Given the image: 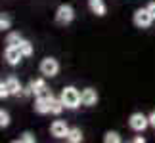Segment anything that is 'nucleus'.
<instances>
[{
  "label": "nucleus",
  "instance_id": "a211bd4d",
  "mask_svg": "<svg viewBox=\"0 0 155 143\" xmlns=\"http://www.w3.org/2000/svg\"><path fill=\"white\" fill-rule=\"evenodd\" d=\"M104 141H105V143H121L123 139H121V135H119L117 132H105Z\"/></svg>",
  "mask_w": 155,
  "mask_h": 143
},
{
  "label": "nucleus",
  "instance_id": "7ed1b4c3",
  "mask_svg": "<svg viewBox=\"0 0 155 143\" xmlns=\"http://www.w3.org/2000/svg\"><path fill=\"white\" fill-rule=\"evenodd\" d=\"M54 17H56V23H58V25H69V23L75 19L73 6H71V4H59Z\"/></svg>",
  "mask_w": 155,
  "mask_h": 143
},
{
  "label": "nucleus",
  "instance_id": "6ab92c4d",
  "mask_svg": "<svg viewBox=\"0 0 155 143\" xmlns=\"http://www.w3.org/2000/svg\"><path fill=\"white\" fill-rule=\"evenodd\" d=\"M10 122H12L10 113H8V111H4V109H0V128H8V126H10Z\"/></svg>",
  "mask_w": 155,
  "mask_h": 143
},
{
  "label": "nucleus",
  "instance_id": "412c9836",
  "mask_svg": "<svg viewBox=\"0 0 155 143\" xmlns=\"http://www.w3.org/2000/svg\"><path fill=\"white\" fill-rule=\"evenodd\" d=\"M8 95H12V94L8 90V86H6V82H0V99H6Z\"/></svg>",
  "mask_w": 155,
  "mask_h": 143
},
{
  "label": "nucleus",
  "instance_id": "6e6552de",
  "mask_svg": "<svg viewBox=\"0 0 155 143\" xmlns=\"http://www.w3.org/2000/svg\"><path fill=\"white\" fill-rule=\"evenodd\" d=\"M98 99H100V95L94 88H84V90L81 92V101H82L84 107H94L98 103Z\"/></svg>",
  "mask_w": 155,
  "mask_h": 143
},
{
  "label": "nucleus",
  "instance_id": "f03ea898",
  "mask_svg": "<svg viewBox=\"0 0 155 143\" xmlns=\"http://www.w3.org/2000/svg\"><path fill=\"white\" fill-rule=\"evenodd\" d=\"M38 69L44 78H52V76H58V73H59V61L56 57H44L40 61Z\"/></svg>",
  "mask_w": 155,
  "mask_h": 143
},
{
  "label": "nucleus",
  "instance_id": "b1692460",
  "mask_svg": "<svg viewBox=\"0 0 155 143\" xmlns=\"http://www.w3.org/2000/svg\"><path fill=\"white\" fill-rule=\"evenodd\" d=\"M132 141H134V143H144L146 139H144V138H142V135H136V138H134Z\"/></svg>",
  "mask_w": 155,
  "mask_h": 143
},
{
  "label": "nucleus",
  "instance_id": "0eeeda50",
  "mask_svg": "<svg viewBox=\"0 0 155 143\" xmlns=\"http://www.w3.org/2000/svg\"><path fill=\"white\" fill-rule=\"evenodd\" d=\"M69 126H67V122L65 120H54L50 124V134L54 135V138H58V139H63V138H67V134H69Z\"/></svg>",
  "mask_w": 155,
  "mask_h": 143
},
{
  "label": "nucleus",
  "instance_id": "dca6fc26",
  "mask_svg": "<svg viewBox=\"0 0 155 143\" xmlns=\"http://www.w3.org/2000/svg\"><path fill=\"white\" fill-rule=\"evenodd\" d=\"M17 46H19V50H21V53H23V57H31V56H33V44L29 42V40L21 38V42L17 44Z\"/></svg>",
  "mask_w": 155,
  "mask_h": 143
},
{
  "label": "nucleus",
  "instance_id": "4468645a",
  "mask_svg": "<svg viewBox=\"0 0 155 143\" xmlns=\"http://www.w3.org/2000/svg\"><path fill=\"white\" fill-rule=\"evenodd\" d=\"M63 109H65L63 101L59 99V97H54V99H52V103H50V113L58 116V115H61V113H63Z\"/></svg>",
  "mask_w": 155,
  "mask_h": 143
},
{
  "label": "nucleus",
  "instance_id": "423d86ee",
  "mask_svg": "<svg viewBox=\"0 0 155 143\" xmlns=\"http://www.w3.org/2000/svg\"><path fill=\"white\" fill-rule=\"evenodd\" d=\"M4 59H6V63H8V65H12V67L19 65L21 59H23V53H21V50H19V46H6V50H4Z\"/></svg>",
  "mask_w": 155,
  "mask_h": 143
},
{
  "label": "nucleus",
  "instance_id": "9d476101",
  "mask_svg": "<svg viewBox=\"0 0 155 143\" xmlns=\"http://www.w3.org/2000/svg\"><path fill=\"white\" fill-rule=\"evenodd\" d=\"M4 82H6V86H8V90H10V94H12V95H21L23 88H21V82H19V78H17V76L10 75Z\"/></svg>",
  "mask_w": 155,
  "mask_h": 143
},
{
  "label": "nucleus",
  "instance_id": "f8f14e48",
  "mask_svg": "<svg viewBox=\"0 0 155 143\" xmlns=\"http://www.w3.org/2000/svg\"><path fill=\"white\" fill-rule=\"evenodd\" d=\"M67 139L69 143H82V139H84V135H82V132H81V128H71L69 130V134H67Z\"/></svg>",
  "mask_w": 155,
  "mask_h": 143
},
{
  "label": "nucleus",
  "instance_id": "aec40b11",
  "mask_svg": "<svg viewBox=\"0 0 155 143\" xmlns=\"http://www.w3.org/2000/svg\"><path fill=\"white\" fill-rule=\"evenodd\" d=\"M17 141H21V143H37V135L33 132H23Z\"/></svg>",
  "mask_w": 155,
  "mask_h": 143
},
{
  "label": "nucleus",
  "instance_id": "1a4fd4ad",
  "mask_svg": "<svg viewBox=\"0 0 155 143\" xmlns=\"http://www.w3.org/2000/svg\"><path fill=\"white\" fill-rule=\"evenodd\" d=\"M56 97V95H54ZM54 97H42V95H37V99H35V111L38 113V115H48L50 113V103Z\"/></svg>",
  "mask_w": 155,
  "mask_h": 143
},
{
  "label": "nucleus",
  "instance_id": "f257e3e1",
  "mask_svg": "<svg viewBox=\"0 0 155 143\" xmlns=\"http://www.w3.org/2000/svg\"><path fill=\"white\" fill-rule=\"evenodd\" d=\"M59 99L63 101L65 109H77V107L82 105V101H81V92L77 90L75 86H65L63 90H61V94H59Z\"/></svg>",
  "mask_w": 155,
  "mask_h": 143
},
{
  "label": "nucleus",
  "instance_id": "393cba45",
  "mask_svg": "<svg viewBox=\"0 0 155 143\" xmlns=\"http://www.w3.org/2000/svg\"><path fill=\"white\" fill-rule=\"evenodd\" d=\"M0 82H2V80H0Z\"/></svg>",
  "mask_w": 155,
  "mask_h": 143
},
{
  "label": "nucleus",
  "instance_id": "20e7f679",
  "mask_svg": "<svg viewBox=\"0 0 155 143\" xmlns=\"http://www.w3.org/2000/svg\"><path fill=\"white\" fill-rule=\"evenodd\" d=\"M128 126H130V130L142 134L147 126H150V116H146L144 113H132V115L128 116Z\"/></svg>",
  "mask_w": 155,
  "mask_h": 143
},
{
  "label": "nucleus",
  "instance_id": "ddd939ff",
  "mask_svg": "<svg viewBox=\"0 0 155 143\" xmlns=\"http://www.w3.org/2000/svg\"><path fill=\"white\" fill-rule=\"evenodd\" d=\"M29 88H31V92H33L35 95H38L40 92L44 90V88H48V86H46V80H44V78H35V80L29 82Z\"/></svg>",
  "mask_w": 155,
  "mask_h": 143
},
{
  "label": "nucleus",
  "instance_id": "f3484780",
  "mask_svg": "<svg viewBox=\"0 0 155 143\" xmlns=\"http://www.w3.org/2000/svg\"><path fill=\"white\" fill-rule=\"evenodd\" d=\"M8 29H12L10 14H0V31H8Z\"/></svg>",
  "mask_w": 155,
  "mask_h": 143
},
{
  "label": "nucleus",
  "instance_id": "9b49d317",
  "mask_svg": "<svg viewBox=\"0 0 155 143\" xmlns=\"http://www.w3.org/2000/svg\"><path fill=\"white\" fill-rule=\"evenodd\" d=\"M88 8H90L92 14H96L98 17H104L107 14V6L104 0H88Z\"/></svg>",
  "mask_w": 155,
  "mask_h": 143
},
{
  "label": "nucleus",
  "instance_id": "5701e85b",
  "mask_svg": "<svg viewBox=\"0 0 155 143\" xmlns=\"http://www.w3.org/2000/svg\"><path fill=\"white\" fill-rule=\"evenodd\" d=\"M147 10H150V14L153 15V19H155V2H150V4H147Z\"/></svg>",
  "mask_w": 155,
  "mask_h": 143
},
{
  "label": "nucleus",
  "instance_id": "4be33fe9",
  "mask_svg": "<svg viewBox=\"0 0 155 143\" xmlns=\"http://www.w3.org/2000/svg\"><path fill=\"white\" fill-rule=\"evenodd\" d=\"M147 116H150V126H151V128H155V111H151Z\"/></svg>",
  "mask_w": 155,
  "mask_h": 143
},
{
  "label": "nucleus",
  "instance_id": "2eb2a0df",
  "mask_svg": "<svg viewBox=\"0 0 155 143\" xmlns=\"http://www.w3.org/2000/svg\"><path fill=\"white\" fill-rule=\"evenodd\" d=\"M21 38L23 37L17 31H10L8 34H6V44H8V46H17V44L21 42Z\"/></svg>",
  "mask_w": 155,
  "mask_h": 143
},
{
  "label": "nucleus",
  "instance_id": "39448f33",
  "mask_svg": "<svg viewBox=\"0 0 155 143\" xmlns=\"http://www.w3.org/2000/svg\"><path fill=\"white\" fill-rule=\"evenodd\" d=\"M132 21H134V25L138 27V29H150L151 23H153L155 19H153V15L150 14V10H147V8H140V10L134 11Z\"/></svg>",
  "mask_w": 155,
  "mask_h": 143
}]
</instances>
